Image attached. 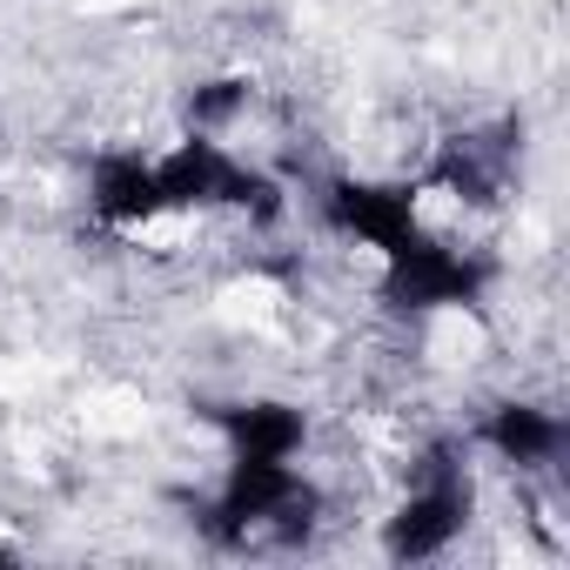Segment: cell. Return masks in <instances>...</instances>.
<instances>
[{
  "mask_svg": "<svg viewBox=\"0 0 570 570\" xmlns=\"http://www.w3.org/2000/svg\"><path fill=\"white\" fill-rule=\"evenodd\" d=\"M155 181H161V208L181 215V208H242L248 222H275L282 215V188L235 161L215 135H188L175 141L168 155H155Z\"/></svg>",
  "mask_w": 570,
  "mask_h": 570,
  "instance_id": "cell-1",
  "label": "cell"
},
{
  "mask_svg": "<svg viewBox=\"0 0 570 570\" xmlns=\"http://www.w3.org/2000/svg\"><path fill=\"white\" fill-rule=\"evenodd\" d=\"M490 289V262L470 248L436 242L430 228H416L410 242H396L383 255V303L403 316H430V309H476Z\"/></svg>",
  "mask_w": 570,
  "mask_h": 570,
  "instance_id": "cell-2",
  "label": "cell"
},
{
  "mask_svg": "<svg viewBox=\"0 0 570 570\" xmlns=\"http://www.w3.org/2000/svg\"><path fill=\"white\" fill-rule=\"evenodd\" d=\"M463 523H470V476H463L456 450L443 443L416 463V490L383 523V550H390V563H430L463 537Z\"/></svg>",
  "mask_w": 570,
  "mask_h": 570,
  "instance_id": "cell-3",
  "label": "cell"
},
{
  "mask_svg": "<svg viewBox=\"0 0 570 570\" xmlns=\"http://www.w3.org/2000/svg\"><path fill=\"white\" fill-rule=\"evenodd\" d=\"M323 222L376 255H390L396 242H410L423 222H416V188L403 181H356V175H330L323 181Z\"/></svg>",
  "mask_w": 570,
  "mask_h": 570,
  "instance_id": "cell-4",
  "label": "cell"
},
{
  "mask_svg": "<svg viewBox=\"0 0 570 570\" xmlns=\"http://www.w3.org/2000/svg\"><path fill=\"white\" fill-rule=\"evenodd\" d=\"M88 208H95L101 228H148L155 215H168L161 208V181H155V155H141V148L95 155V168H88Z\"/></svg>",
  "mask_w": 570,
  "mask_h": 570,
  "instance_id": "cell-5",
  "label": "cell"
},
{
  "mask_svg": "<svg viewBox=\"0 0 570 570\" xmlns=\"http://www.w3.org/2000/svg\"><path fill=\"white\" fill-rule=\"evenodd\" d=\"M208 423L228 436V456H248V463H296V450L309 443V416L296 403H215Z\"/></svg>",
  "mask_w": 570,
  "mask_h": 570,
  "instance_id": "cell-6",
  "label": "cell"
},
{
  "mask_svg": "<svg viewBox=\"0 0 570 570\" xmlns=\"http://www.w3.org/2000/svg\"><path fill=\"white\" fill-rule=\"evenodd\" d=\"M510 470H543L563 456V416L557 410H537V403H497L476 430Z\"/></svg>",
  "mask_w": 570,
  "mask_h": 570,
  "instance_id": "cell-7",
  "label": "cell"
},
{
  "mask_svg": "<svg viewBox=\"0 0 570 570\" xmlns=\"http://www.w3.org/2000/svg\"><path fill=\"white\" fill-rule=\"evenodd\" d=\"M242 108H248V81H242V75L202 81V88L188 95V135H222Z\"/></svg>",
  "mask_w": 570,
  "mask_h": 570,
  "instance_id": "cell-8",
  "label": "cell"
},
{
  "mask_svg": "<svg viewBox=\"0 0 570 570\" xmlns=\"http://www.w3.org/2000/svg\"><path fill=\"white\" fill-rule=\"evenodd\" d=\"M8 557H14V550H8V543H0V563H8Z\"/></svg>",
  "mask_w": 570,
  "mask_h": 570,
  "instance_id": "cell-9",
  "label": "cell"
}]
</instances>
